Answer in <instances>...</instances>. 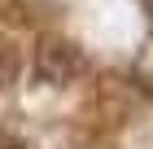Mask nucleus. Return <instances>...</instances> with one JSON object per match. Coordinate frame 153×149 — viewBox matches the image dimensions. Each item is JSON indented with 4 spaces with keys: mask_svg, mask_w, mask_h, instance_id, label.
<instances>
[{
    "mask_svg": "<svg viewBox=\"0 0 153 149\" xmlns=\"http://www.w3.org/2000/svg\"><path fill=\"white\" fill-rule=\"evenodd\" d=\"M83 66H88V57H83V48L74 44V40H61V35H44L35 48V75L44 83H53V88H61V83H74L83 75Z\"/></svg>",
    "mask_w": 153,
    "mask_h": 149,
    "instance_id": "obj_1",
    "label": "nucleus"
},
{
    "mask_svg": "<svg viewBox=\"0 0 153 149\" xmlns=\"http://www.w3.org/2000/svg\"><path fill=\"white\" fill-rule=\"evenodd\" d=\"M18 70H22V53L13 48V40L0 35V88H13L18 83Z\"/></svg>",
    "mask_w": 153,
    "mask_h": 149,
    "instance_id": "obj_2",
    "label": "nucleus"
},
{
    "mask_svg": "<svg viewBox=\"0 0 153 149\" xmlns=\"http://www.w3.org/2000/svg\"><path fill=\"white\" fill-rule=\"evenodd\" d=\"M144 9H149V13H153V0H144Z\"/></svg>",
    "mask_w": 153,
    "mask_h": 149,
    "instance_id": "obj_3",
    "label": "nucleus"
}]
</instances>
